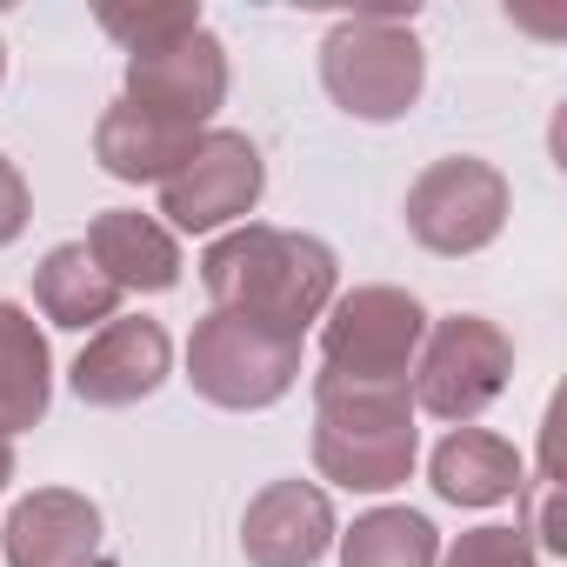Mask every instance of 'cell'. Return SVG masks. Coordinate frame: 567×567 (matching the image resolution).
<instances>
[{
	"instance_id": "obj_1",
	"label": "cell",
	"mask_w": 567,
	"mask_h": 567,
	"mask_svg": "<svg viewBox=\"0 0 567 567\" xmlns=\"http://www.w3.org/2000/svg\"><path fill=\"white\" fill-rule=\"evenodd\" d=\"M200 280L220 315H240L254 328H274L301 341L308 321L328 315L334 301V254L315 234H288V227H234L207 247Z\"/></svg>"
},
{
	"instance_id": "obj_2",
	"label": "cell",
	"mask_w": 567,
	"mask_h": 567,
	"mask_svg": "<svg viewBox=\"0 0 567 567\" xmlns=\"http://www.w3.org/2000/svg\"><path fill=\"white\" fill-rule=\"evenodd\" d=\"M315 467L354 494L401 487L414 474V394L315 381Z\"/></svg>"
},
{
	"instance_id": "obj_3",
	"label": "cell",
	"mask_w": 567,
	"mask_h": 567,
	"mask_svg": "<svg viewBox=\"0 0 567 567\" xmlns=\"http://www.w3.org/2000/svg\"><path fill=\"white\" fill-rule=\"evenodd\" d=\"M321 81H328L334 107H348L354 121H401L421 101L427 54L401 8H374V14L341 21L321 41Z\"/></svg>"
},
{
	"instance_id": "obj_4",
	"label": "cell",
	"mask_w": 567,
	"mask_h": 567,
	"mask_svg": "<svg viewBox=\"0 0 567 567\" xmlns=\"http://www.w3.org/2000/svg\"><path fill=\"white\" fill-rule=\"evenodd\" d=\"M427 341V315L401 288H354L334 301L321 334V381L334 388H408L414 354Z\"/></svg>"
},
{
	"instance_id": "obj_5",
	"label": "cell",
	"mask_w": 567,
	"mask_h": 567,
	"mask_svg": "<svg viewBox=\"0 0 567 567\" xmlns=\"http://www.w3.org/2000/svg\"><path fill=\"white\" fill-rule=\"evenodd\" d=\"M187 381L200 401L214 408H274L280 394H288L301 381V341L274 334V328H254L240 315H207L187 341Z\"/></svg>"
},
{
	"instance_id": "obj_6",
	"label": "cell",
	"mask_w": 567,
	"mask_h": 567,
	"mask_svg": "<svg viewBox=\"0 0 567 567\" xmlns=\"http://www.w3.org/2000/svg\"><path fill=\"white\" fill-rule=\"evenodd\" d=\"M501 227H507V181L474 154H447L408 187V234L427 254H447V260L481 254Z\"/></svg>"
},
{
	"instance_id": "obj_7",
	"label": "cell",
	"mask_w": 567,
	"mask_h": 567,
	"mask_svg": "<svg viewBox=\"0 0 567 567\" xmlns=\"http://www.w3.org/2000/svg\"><path fill=\"white\" fill-rule=\"evenodd\" d=\"M514 374V341L481 321V315H447L414 368V408H427L434 421H474Z\"/></svg>"
},
{
	"instance_id": "obj_8",
	"label": "cell",
	"mask_w": 567,
	"mask_h": 567,
	"mask_svg": "<svg viewBox=\"0 0 567 567\" xmlns=\"http://www.w3.org/2000/svg\"><path fill=\"white\" fill-rule=\"evenodd\" d=\"M267 187V167H260V147L247 134H200L187 147V161L161 181V214L181 227V234H214L240 214H254Z\"/></svg>"
},
{
	"instance_id": "obj_9",
	"label": "cell",
	"mask_w": 567,
	"mask_h": 567,
	"mask_svg": "<svg viewBox=\"0 0 567 567\" xmlns=\"http://www.w3.org/2000/svg\"><path fill=\"white\" fill-rule=\"evenodd\" d=\"M220 101H227V48L207 28L127 61V107H141L181 134H200V121H214Z\"/></svg>"
},
{
	"instance_id": "obj_10",
	"label": "cell",
	"mask_w": 567,
	"mask_h": 567,
	"mask_svg": "<svg viewBox=\"0 0 567 567\" xmlns=\"http://www.w3.org/2000/svg\"><path fill=\"white\" fill-rule=\"evenodd\" d=\"M334 540V507L315 481H274L247 501L240 547L254 567H315Z\"/></svg>"
},
{
	"instance_id": "obj_11",
	"label": "cell",
	"mask_w": 567,
	"mask_h": 567,
	"mask_svg": "<svg viewBox=\"0 0 567 567\" xmlns=\"http://www.w3.org/2000/svg\"><path fill=\"white\" fill-rule=\"evenodd\" d=\"M167 361H174V348H167L161 321H141V315L107 321L74 361V394L87 408H134L167 381Z\"/></svg>"
},
{
	"instance_id": "obj_12",
	"label": "cell",
	"mask_w": 567,
	"mask_h": 567,
	"mask_svg": "<svg viewBox=\"0 0 567 567\" xmlns=\"http://www.w3.org/2000/svg\"><path fill=\"white\" fill-rule=\"evenodd\" d=\"M0 547H8V567H87L101 547V507L87 494L41 487L8 514Z\"/></svg>"
},
{
	"instance_id": "obj_13",
	"label": "cell",
	"mask_w": 567,
	"mask_h": 567,
	"mask_svg": "<svg viewBox=\"0 0 567 567\" xmlns=\"http://www.w3.org/2000/svg\"><path fill=\"white\" fill-rule=\"evenodd\" d=\"M87 254H94V267L114 280L121 295H127V288H134V295H167L174 280H181V247H174V234H167L161 220L134 214V207L94 214Z\"/></svg>"
},
{
	"instance_id": "obj_14",
	"label": "cell",
	"mask_w": 567,
	"mask_h": 567,
	"mask_svg": "<svg viewBox=\"0 0 567 567\" xmlns=\"http://www.w3.org/2000/svg\"><path fill=\"white\" fill-rule=\"evenodd\" d=\"M434 494L454 501V507H494V501L520 494V454L501 434L454 427L434 447Z\"/></svg>"
},
{
	"instance_id": "obj_15",
	"label": "cell",
	"mask_w": 567,
	"mask_h": 567,
	"mask_svg": "<svg viewBox=\"0 0 567 567\" xmlns=\"http://www.w3.org/2000/svg\"><path fill=\"white\" fill-rule=\"evenodd\" d=\"M194 141H200V134H181V127H167V121H154V114L114 101V107L101 114V127H94V161H101L114 181H167V174L187 161Z\"/></svg>"
},
{
	"instance_id": "obj_16",
	"label": "cell",
	"mask_w": 567,
	"mask_h": 567,
	"mask_svg": "<svg viewBox=\"0 0 567 567\" xmlns=\"http://www.w3.org/2000/svg\"><path fill=\"white\" fill-rule=\"evenodd\" d=\"M48 394H54V374H48V341L34 315L0 301V434L34 427L48 414Z\"/></svg>"
},
{
	"instance_id": "obj_17",
	"label": "cell",
	"mask_w": 567,
	"mask_h": 567,
	"mask_svg": "<svg viewBox=\"0 0 567 567\" xmlns=\"http://www.w3.org/2000/svg\"><path fill=\"white\" fill-rule=\"evenodd\" d=\"M34 301H41V315L54 328H94V321H114L121 288L94 267V254L81 240H68L34 267Z\"/></svg>"
},
{
	"instance_id": "obj_18",
	"label": "cell",
	"mask_w": 567,
	"mask_h": 567,
	"mask_svg": "<svg viewBox=\"0 0 567 567\" xmlns=\"http://www.w3.org/2000/svg\"><path fill=\"white\" fill-rule=\"evenodd\" d=\"M441 540L408 507H374L341 534V567H434Z\"/></svg>"
},
{
	"instance_id": "obj_19",
	"label": "cell",
	"mask_w": 567,
	"mask_h": 567,
	"mask_svg": "<svg viewBox=\"0 0 567 567\" xmlns=\"http://www.w3.org/2000/svg\"><path fill=\"white\" fill-rule=\"evenodd\" d=\"M101 28L127 48V54H154L181 34L200 28V8L194 0H154V8H101Z\"/></svg>"
},
{
	"instance_id": "obj_20",
	"label": "cell",
	"mask_w": 567,
	"mask_h": 567,
	"mask_svg": "<svg viewBox=\"0 0 567 567\" xmlns=\"http://www.w3.org/2000/svg\"><path fill=\"white\" fill-rule=\"evenodd\" d=\"M447 567H534V540L520 527H474L454 540Z\"/></svg>"
},
{
	"instance_id": "obj_21",
	"label": "cell",
	"mask_w": 567,
	"mask_h": 567,
	"mask_svg": "<svg viewBox=\"0 0 567 567\" xmlns=\"http://www.w3.org/2000/svg\"><path fill=\"white\" fill-rule=\"evenodd\" d=\"M21 227H28V181H21V167L8 154H0V247L21 240Z\"/></svg>"
},
{
	"instance_id": "obj_22",
	"label": "cell",
	"mask_w": 567,
	"mask_h": 567,
	"mask_svg": "<svg viewBox=\"0 0 567 567\" xmlns=\"http://www.w3.org/2000/svg\"><path fill=\"white\" fill-rule=\"evenodd\" d=\"M14 481V447H8V434H0V487Z\"/></svg>"
},
{
	"instance_id": "obj_23",
	"label": "cell",
	"mask_w": 567,
	"mask_h": 567,
	"mask_svg": "<svg viewBox=\"0 0 567 567\" xmlns=\"http://www.w3.org/2000/svg\"><path fill=\"white\" fill-rule=\"evenodd\" d=\"M0 74H8V48H0Z\"/></svg>"
}]
</instances>
